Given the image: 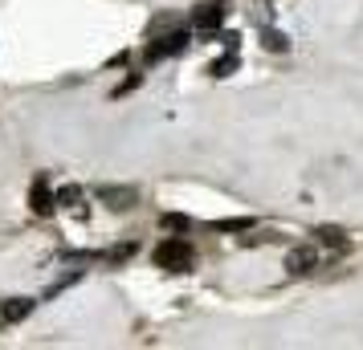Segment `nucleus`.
Here are the masks:
<instances>
[{"mask_svg": "<svg viewBox=\"0 0 363 350\" xmlns=\"http://www.w3.org/2000/svg\"><path fill=\"white\" fill-rule=\"evenodd\" d=\"M192 265H196V249H192V240H184V236H168V240H159V249H155V269L188 273Z\"/></svg>", "mask_w": 363, "mask_h": 350, "instance_id": "1", "label": "nucleus"}, {"mask_svg": "<svg viewBox=\"0 0 363 350\" xmlns=\"http://www.w3.org/2000/svg\"><path fill=\"white\" fill-rule=\"evenodd\" d=\"M225 12H228V4H225V0L200 4V8L192 12V29H196V33H217V29H221V21H225Z\"/></svg>", "mask_w": 363, "mask_h": 350, "instance_id": "2", "label": "nucleus"}, {"mask_svg": "<svg viewBox=\"0 0 363 350\" xmlns=\"http://www.w3.org/2000/svg\"><path fill=\"white\" fill-rule=\"evenodd\" d=\"M94 196H98L106 208H115V212H127V208H135V200H139L135 187H115V183H98V187H94Z\"/></svg>", "mask_w": 363, "mask_h": 350, "instance_id": "3", "label": "nucleus"}, {"mask_svg": "<svg viewBox=\"0 0 363 350\" xmlns=\"http://www.w3.org/2000/svg\"><path fill=\"white\" fill-rule=\"evenodd\" d=\"M184 45H188V33L176 29V33H168V37H155V41L147 45V61H159V57H172V53H180Z\"/></svg>", "mask_w": 363, "mask_h": 350, "instance_id": "4", "label": "nucleus"}, {"mask_svg": "<svg viewBox=\"0 0 363 350\" xmlns=\"http://www.w3.org/2000/svg\"><path fill=\"white\" fill-rule=\"evenodd\" d=\"M53 204H57V196L49 192L46 175H37V179H33V187H29V208H33L37 216H53Z\"/></svg>", "mask_w": 363, "mask_h": 350, "instance_id": "5", "label": "nucleus"}, {"mask_svg": "<svg viewBox=\"0 0 363 350\" xmlns=\"http://www.w3.org/2000/svg\"><path fill=\"white\" fill-rule=\"evenodd\" d=\"M315 265H318V253H315V249H290V253H286V273H294V277L311 273Z\"/></svg>", "mask_w": 363, "mask_h": 350, "instance_id": "6", "label": "nucleus"}, {"mask_svg": "<svg viewBox=\"0 0 363 350\" xmlns=\"http://www.w3.org/2000/svg\"><path fill=\"white\" fill-rule=\"evenodd\" d=\"M29 313H33V302H29V298H8V302L0 306V318H4V322H25Z\"/></svg>", "mask_w": 363, "mask_h": 350, "instance_id": "7", "label": "nucleus"}, {"mask_svg": "<svg viewBox=\"0 0 363 350\" xmlns=\"http://www.w3.org/2000/svg\"><path fill=\"white\" fill-rule=\"evenodd\" d=\"M135 253H139L135 240H123V245H115V249L106 253V265H127L131 257H135Z\"/></svg>", "mask_w": 363, "mask_h": 350, "instance_id": "8", "label": "nucleus"}, {"mask_svg": "<svg viewBox=\"0 0 363 350\" xmlns=\"http://www.w3.org/2000/svg\"><path fill=\"white\" fill-rule=\"evenodd\" d=\"M262 45H266L270 53H286V49H290V37H286L282 29H266V33H262Z\"/></svg>", "mask_w": 363, "mask_h": 350, "instance_id": "9", "label": "nucleus"}, {"mask_svg": "<svg viewBox=\"0 0 363 350\" xmlns=\"http://www.w3.org/2000/svg\"><path fill=\"white\" fill-rule=\"evenodd\" d=\"M315 236H318V240H322V245H326V249H343V245H347V236H343V228H335V224H326V228H318Z\"/></svg>", "mask_w": 363, "mask_h": 350, "instance_id": "10", "label": "nucleus"}, {"mask_svg": "<svg viewBox=\"0 0 363 350\" xmlns=\"http://www.w3.org/2000/svg\"><path fill=\"white\" fill-rule=\"evenodd\" d=\"M253 220L249 216H233V220H213V232H249Z\"/></svg>", "mask_w": 363, "mask_h": 350, "instance_id": "11", "label": "nucleus"}, {"mask_svg": "<svg viewBox=\"0 0 363 350\" xmlns=\"http://www.w3.org/2000/svg\"><path fill=\"white\" fill-rule=\"evenodd\" d=\"M159 228H168V232H188L192 220L180 216V212H164V216H159Z\"/></svg>", "mask_w": 363, "mask_h": 350, "instance_id": "12", "label": "nucleus"}, {"mask_svg": "<svg viewBox=\"0 0 363 350\" xmlns=\"http://www.w3.org/2000/svg\"><path fill=\"white\" fill-rule=\"evenodd\" d=\"M233 70H237V53H228V57H221V61H213V65H208V74H213V78H228Z\"/></svg>", "mask_w": 363, "mask_h": 350, "instance_id": "13", "label": "nucleus"}, {"mask_svg": "<svg viewBox=\"0 0 363 350\" xmlns=\"http://www.w3.org/2000/svg\"><path fill=\"white\" fill-rule=\"evenodd\" d=\"M78 200H82V187H74V183H66L57 192V204H78Z\"/></svg>", "mask_w": 363, "mask_h": 350, "instance_id": "14", "label": "nucleus"}, {"mask_svg": "<svg viewBox=\"0 0 363 350\" xmlns=\"http://www.w3.org/2000/svg\"><path fill=\"white\" fill-rule=\"evenodd\" d=\"M221 41H225V49H228V53H237V41H241V37H237V33H225Z\"/></svg>", "mask_w": 363, "mask_h": 350, "instance_id": "15", "label": "nucleus"}]
</instances>
